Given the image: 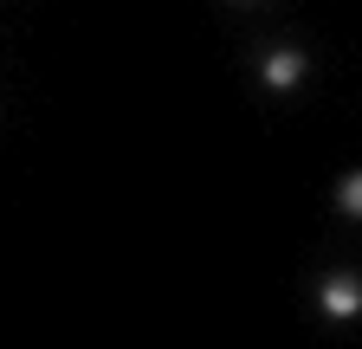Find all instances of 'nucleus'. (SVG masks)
<instances>
[{"mask_svg": "<svg viewBox=\"0 0 362 349\" xmlns=\"http://www.w3.org/2000/svg\"><path fill=\"white\" fill-rule=\"evenodd\" d=\"M304 71H310V59L298 52V46H272L265 59H259V84H265V91H298V84H304Z\"/></svg>", "mask_w": 362, "mask_h": 349, "instance_id": "1", "label": "nucleus"}, {"mask_svg": "<svg viewBox=\"0 0 362 349\" xmlns=\"http://www.w3.org/2000/svg\"><path fill=\"white\" fill-rule=\"evenodd\" d=\"M317 304H324L330 324H349V317L362 311V278H356V272H330L324 291H317Z\"/></svg>", "mask_w": 362, "mask_h": 349, "instance_id": "2", "label": "nucleus"}, {"mask_svg": "<svg viewBox=\"0 0 362 349\" xmlns=\"http://www.w3.org/2000/svg\"><path fill=\"white\" fill-rule=\"evenodd\" d=\"M337 207L349 213V220H356V213H362V168H349V174H343V182H337Z\"/></svg>", "mask_w": 362, "mask_h": 349, "instance_id": "3", "label": "nucleus"}]
</instances>
